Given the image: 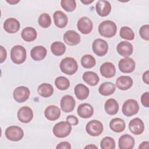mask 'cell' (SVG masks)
Listing matches in <instances>:
<instances>
[{
  "label": "cell",
  "mask_w": 149,
  "mask_h": 149,
  "mask_svg": "<svg viewBox=\"0 0 149 149\" xmlns=\"http://www.w3.org/2000/svg\"><path fill=\"white\" fill-rule=\"evenodd\" d=\"M60 105L61 109L63 112L66 113L70 112L73 111L75 107V100L72 95H65L62 98L60 102Z\"/></svg>",
  "instance_id": "cell-13"
},
{
  "label": "cell",
  "mask_w": 149,
  "mask_h": 149,
  "mask_svg": "<svg viewBox=\"0 0 149 149\" xmlns=\"http://www.w3.org/2000/svg\"><path fill=\"white\" fill-rule=\"evenodd\" d=\"M55 85L58 89L65 90L69 87L70 81L64 76H59L55 80Z\"/></svg>",
  "instance_id": "cell-35"
},
{
  "label": "cell",
  "mask_w": 149,
  "mask_h": 149,
  "mask_svg": "<svg viewBox=\"0 0 149 149\" xmlns=\"http://www.w3.org/2000/svg\"><path fill=\"white\" fill-rule=\"evenodd\" d=\"M72 131V125L66 122L62 121L57 123L53 127L54 134L58 138H63L70 134Z\"/></svg>",
  "instance_id": "cell-3"
},
{
  "label": "cell",
  "mask_w": 149,
  "mask_h": 149,
  "mask_svg": "<svg viewBox=\"0 0 149 149\" xmlns=\"http://www.w3.org/2000/svg\"><path fill=\"white\" fill-rule=\"evenodd\" d=\"M148 75H149V71L147 70L143 74V81L146 84H149V77H148Z\"/></svg>",
  "instance_id": "cell-45"
},
{
  "label": "cell",
  "mask_w": 149,
  "mask_h": 149,
  "mask_svg": "<svg viewBox=\"0 0 149 149\" xmlns=\"http://www.w3.org/2000/svg\"><path fill=\"white\" fill-rule=\"evenodd\" d=\"M92 49L97 55L102 56L108 52V44L106 41L101 38H97L92 44Z\"/></svg>",
  "instance_id": "cell-8"
},
{
  "label": "cell",
  "mask_w": 149,
  "mask_h": 149,
  "mask_svg": "<svg viewBox=\"0 0 149 149\" xmlns=\"http://www.w3.org/2000/svg\"><path fill=\"white\" fill-rule=\"evenodd\" d=\"M96 12L100 16H108L111 10V5L109 2L107 1L101 0L98 1L95 6Z\"/></svg>",
  "instance_id": "cell-15"
},
{
  "label": "cell",
  "mask_w": 149,
  "mask_h": 149,
  "mask_svg": "<svg viewBox=\"0 0 149 149\" xmlns=\"http://www.w3.org/2000/svg\"><path fill=\"white\" fill-rule=\"evenodd\" d=\"M56 149H69L71 148L70 144L68 141H62L59 143L56 147Z\"/></svg>",
  "instance_id": "cell-43"
},
{
  "label": "cell",
  "mask_w": 149,
  "mask_h": 149,
  "mask_svg": "<svg viewBox=\"0 0 149 149\" xmlns=\"http://www.w3.org/2000/svg\"><path fill=\"white\" fill-rule=\"evenodd\" d=\"M81 3H84V5H88L91 3H92L93 2H94V0L93 1H81Z\"/></svg>",
  "instance_id": "cell-49"
},
{
  "label": "cell",
  "mask_w": 149,
  "mask_h": 149,
  "mask_svg": "<svg viewBox=\"0 0 149 149\" xmlns=\"http://www.w3.org/2000/svg\"><path fill=\"white\" fill-rule=\"evenodd\" d=\"M149 26L148 24H145L142 26L139 30V34L142 39L148 41L149 40Z\"/></svg>",
  "instance_id": "cell-40"
},
{
  "label": "cell",
  "mask_w": 149,
  "mask_h": 149,
  "mask_svg": "<svg viewBox=\"0 0 149 149\" xmlns=\"http://www.w3.org/2000/svg\"><path fill=\"white\" fill-rule=\"evenodd\" d=\"M6 137L12 141L20 140L24 136L23 129L17 126H10L5 130Z\"/></svg>",
  "instance_id": "cell-6"
},
{
  "label": "cell",
  "mask_w": 149,
  "mask_h": 149,
  "mask_svg": "<svg viewBox=\"0 0 149 149\" xmlns=\"http://www.w3.org/2000/svg\"><path fill=\"white\" fill-rule=\"evenodd\" d=\"M116 88L114 84L111 82L107 81L101 84L98 88V91L100 94L108 96L112 94L115 91Z\"/></svg>",
  "instance_id": "cell-31"
},
{
  "label": "cell",
  "mask_w": 149,
  "mask_h": 149,
  "mask_svg": "<svg viewBox=\"0 0 149 149\" xmlns=\"http://www.w3.org/2000/svg\"><path fill=\"white\" fill-rule=\"evenodd\" d=\"M141 102L145 107H149V93L148 91L143 93L141 97Z\"/></svg>",
  "instance_id": "cell-41"
},
{
  "label": "cell",
  "mask_w": 149,
  "mask_h": 149,
  "mask_svg": "<svg viewBox=\"0 0 149 149\" xmlns=\"http://www.w3.org/2000/svg\"><path fill=\"white\" fill-rule=\"evenodd\" d=\"M104 127L102 123L98 120L89 121L86 126L87 133L91 136H98L103 132Z\"/></svg>",
  "instance_id": "cell-7"
},
{
  "label": "cell",
  "mask_w": 149,
  "mask_h": 149,
  "mask_svg": "<svg viewBox=\"0 0 149 149\" xmlns=\"http://www.w3.org/2000/svg\"><path fill=\"white\" fill-rule=\"evenodd\" d=\"M6 2H8V3H10V4H11V5H16V4H17V3H19V2H20V1L19 0H16V1H15V0H10V1H6Z\"/></svg>",
  "instance_id": "cell-47"
},
{
  "label": "cell",
  "mask_w": 149,
  "mask_h": 149,
  "mask_svg": "<svg viewBox=\"0 0 149 149\" xmlns=\"http://www.w3.org/2000/svg\"><path fill=\"white\" fill-rule=\"evenodd\" d=\"M11 60L14 63L21 64L26 59V50L22 45H16L12 47L10 51Z\"/></svg>",
  "instance_id": "cell-4"
},
{
  "label": "cell",
  "mask_w": 149,
  "mask_h": 149,
  "mask_svg": "<svg viewBox=\"0 0 149 149\" xmlns=\"http://www.w3.org/2000/svg\"><path fill=\"white\" fill-rule=\"evenodd\" d=\"M38 23L42 28L49 27L51 24V19L50 16L46 13H42L38 17Z\"/></svg>",
  "instance_id": "cell-38"
},
{
  "label": "cell",
  "mask_w": 149,
  "mask_h": 149,
  "mask_svg": "<svg viewBox=\"0 0 149 149\" xmlns=\"http://www.w3.org/2000/svg\"><path fill=\"white\" fill-rule=\"evenodd\" d=\"M100 146L102 149H114L115 148V141L111 137H105L101 141Z\"/></svg>",
  "instance_id": "cell-37"
},
{
  "label": "cell",
  "mask_w": 149,
  "mask_h": 149,
  "mask_svg": "<svg viewBox=\"0 0 149 149\" xmlns=\"http://www.w3.org/2000/svg\"><path fill=\"white\" fill-rule=\"evenodd\" d=\"M30 94V90L27 87L19 86L14 90L13 93V97L16 102L22 103L28 100Z\"/></svg>",
  "instance_id": "cell-9"
},
{
  "label": "cell",
  "mask_w": 149,
  "mask_h": 149,
  "mask_svg": "<svg viewBox=\"0 0 149 149\" xmlns=\"http://www.w3.org/2000/svg\"><path fill=\"white\" fill-rule=\"evenodd\" d=\"M100 70L101 75L105 78L113 77L116 73L115 65L109 62L102 63L100 66Z\"/></svg>",
  "instance_id": "cell-19"
},
{
  "label": "cell",
  "mask_w": 149,
  "mask_h": 149,
  "mask_svg": "<svg viewBox=\"0 0 149 149\" xmlns=\"http://www.w3.org/2000/svg\"><path fill=\"white\" fill-rule=\"evenodd\" d=\"M77 27L78 30L83 34H89L93 30V24L92 21L87 17H82L77 22Z\"/></svg>",
  "instance_id": "cell-12"
},
{
  "label": "cell",
  "mask_w": 149,
  "mask_h": 149,
  "mask_svg": "<svg viewBox=\"0 0 149 149\" xmlns=\"http://www.w3.org/2000/svg\"><path fill=\"white\" fill-rule=\"evenodd\" d=\"M66 121L69 122L71 125L75 126L79 123V120L74 115H69L66 117Z\"/></svg>",
  "instance_id": "cell-42"
},
{
  "label": "cell",
  "mask_w": 149,
  "mask_h": 149,
  "mask_svg": "<svg viewBox=\"0 0 149 149\" xmlns=\"http://www.w3.org/2000/svg\"><path fill=\"white\" fill-rule=\"evenodd\" d=\"M81 63L83 68L89 69L95 65L96 61L95 58L90 54H86L81 58Z\"/></svg>",
  "instance_id": "cell-34"
},
{
  "label": "cell",
  "mask_w": 149,
  "mask_h": 149,
  "mask_svg": "<svg viewBox=\"0 0 149 149\" xmlns=\"http://www.w3.org/2000/svg\"><path fill=\"white\" fill-rule=\"evenodd\" d=\"M53 18L55 26L59 28H63L68 24V16L65 13L61 10L55 12L53 15Z\"/></svg>",
  "instance_id": "cell-23"
},
{
  "label": "cell",
  "mask_w": 149,
  "mask_h": 149,
  "mask_svg": "<svg viewBox=\"0 0 149 149\" xmlns=\"http://www.w3.org/2000/svg\"><path fill=\"white\" fill-rule=\"evenodd\" d=\"M62 8L67 12H72L76 8V2L74 0H62L61 1Z\"/></svg>",
  "instance_id": "cell-39"
},
{
  "label": "cell",
  "mask_w": 149,
  "mask_h": 149,
  "mask_svg": "<svg viewBox=\"0 0 149 149\" xmlns=\"http://www.w3.org/2000/svg\"><path fill=\"white\" fill-rule=\"evenodd\" d=\"M44 115L48 120L51 121L55 120L60 117L61 110L56 105H49L46 108L44 111Z\"/></svg>",
  "instance_id": "cell-22"
},
{
  "label": "cell",
  "mask_w": 149,
  "mask_h": 149,
  "mask_svg": "<svg viewBox=\"0 0 149 149\" xmlns=\"http://www.w3.org/2000/svg\"><path fill=\"white\" fill-rule=\"evenodd\" d=\"M65 45L60 41L54 42L51 45V50L52 53L55 56L62 55L66 51Z\"/></svg>",
  "instance_id": "cell-33"
},
{
  "label": "cell",
  "mask_w": 149,
  "mask_h": 149,
  "mask_svg": "<svg viewBox=\"0 0 149 149\" xmlns=\"http://www.w3.org/2000/svg\"><path fill=\"white\" fill-rule=\"evenodd\" d=\"M118 67L120 72L129 73L134 71L136 67V63L132 58L125 57L119 61Z\"/></svg>",
  "instance_id": "cell-10"
},
{
  "label": "cell",
  "mask_w": 149,
  "mask_h": 149,
  "mask_svg": "<svg viewBox=\"0 0 149 149\" xmlns=\"http://www.w3.org/2000/svg\"><path fill=\"white\" fill-rule=\"evenodd\" d=\"M82 78L84 82L91 86H96L100 81L98 74L93 71H87L84 72L82 76Z\"/></svg>",
  "instance_id": "cell-27"
},
{
  "label": "cell",
  "mask_w": 149,
  "mask_h": 149,
  "mask_svg": "<svg viewBox=\"0 0 149 149\" xmlns=\"http://www.w3.org/2000/svg\"><path fill=\"white\" fill-rule=\"evenodd\" d=\"M149 147V143L148 141H143L142 142L139 147V148H148Z\"/></svg>",
  "instance_id": "cell-46"
},
{
  "label": "cell",
  "mask_w": 149,
  "mask_h": 149,
  "mask_svg": "<svg viewBox=\"0 0 149 149\" xmlns=\"http://www.w3.org/2000/svg\"><path fill=\"white\" fill-rule=\"evenodd\" d=\"M61 70L66 74L72 75L75 73L78 69L77 61L72 57L63 58L59 65Z\"/></svg>",
  "instance_id": "cell-2"
},
{
  "label": "cell",
  "mask_w": 149,
  "mask_h": 149,
  "mask_svg": "<svg viewBox=\"0 0 149 149\" xmlns=\"http://www.w3.org/2000/svg\"><path fill=\"white\" fill-rule=\"evenodd\" d=\"M126 124L125 121L119 118L112 119L109 122V127L114 132L120 133L125 129Z\"/></svg>",
  "instance_id": "cell-29"
},
{
  "label": "cell",
  "mask_w": 149,
  "mask_h": 149,
  "mask_svg": "<svg viewBox=\"0 0 149 149\" xmlns=\"http://www.w3.org/2000/svg\"><path fill=\"white\" fill-rule=\"evenodd\" d=\"M116 50L119 55L124 57H128L133 53L132 44L127 41H123L119 42L116 47Z\"/></svg>",
  "instance_id": "cell-16"
},
{
  "label": "cell",
  "mask_w": 149,
  "mask_h": 149,
  "mask_svg": "<svg viewBox=\"0 0 149 149\" xmlns=\"http://www.w3.org/2000/svg\"><path fill=\"white\" fill-rule=\"evenodd\" d=\"M37 91L41 97L47 98L51 96L54 93V88L50 84L42 83L38 86Z\"/></svg>",
  "instance_id": "cell-32"
},
{
  "label": "cell",
  "mask_w": 149,
  "mask_h": 149,
  "mask_svg": "<svg viewBox=\"0 0 149 149\" xmlns=\"http://www.w3.org/2000/svg\"><path fill=\"white\" fill-rule=\"evenodd\" d=\"M133 80L129 76H121L116 81V87L121 90H127L133 85Z\"/></svg>",
  "instance_id": "cell-25"
},
{
  "label": "cell",
  "mask_w": 149,
  "mask_h": 149,
  "mask_svg": "<svg viewBox=\"0 0 149 149\" xmlns=\"http://www.w3.org/2000/svg\"><path fill=\"white\" fill-rule=\"evenodd\" d=\"M77 111L79 116L84 119L91 117L94 113L93 107L90 104L87 103H83L79 105Z\"/></svg>",
  "instance_id": "cell-21"
},
{
  "label": "cell",
  "mask_w": 149,
  "mask_h": 149,
  "mask_svg": "<svg viewBox=\"0 0 149 149\" xmlns=\"http://www.w3.org/2000/svg\"><path fill=\"white\" fill-rule=\"evenodd\" d=\"M139 110V105L134 99H129L125 101L122 105V111L126 116H132L136 115Z\"/></svg>",
  "instance_id": "cell-5"
},
{
  "label": "cell",
  "mask_w": 149,
  "mask_h": 149,
  "mask_svg": "<svg viewBox=\"0 0 149 149\" xmlns=\"http://www.w3.org/2000/svg\"><path fill=\"white\" fill-rule=\"evenodd\" d=\"M74 91L76 97L80 100L86 99L90 93L88 88L81 83L77 84L74 87Z\"/></svg>",
  "instance_id": "cell-28"
},
{
  "label": "cell",
  "mask_w": 149,
  "mask_h": 149,
  "mask_svg": "<svg viewBox=\"0 0 149 149\" xmlns=\"http://www.w3.org/2000/svg\"><path fill=\"white\" fill-rule=\"evenodd\" d=\"M118 146L120 149H132L134 146V139L129 134H123L119 139Z\"/></svg>",
  "instance_id": "cell-20"
},
{
  "label": "cell",
  "mask_w": 149,
  "mask_h": 149,
  "mask_svg": "<svg viewBox=\"0 0 149 149\" xmlns=\"http://www.w3.org/2000/svg\"><path fill=\"white\" fill-rule=\"evenodd\" d=\"M17 116L21 122L24 123H29L33 118V110L29 107H22L18 110Z\"/></svg>",
  "instance_id": "cell-11"
},
{
  "label": "cell",
  "mask_w": 149,
  "mask_h": 149,
  "mask_svg": "<svg viewBox=\"0 0 149 149\" xmlns=\"http://www.w3.org/2000/svg\"><path fill=\"white\" fill-rule=\"evenodd\" d=\"M97 148V147L96 146L93 145V144H90V145H88V146H87L84 147V148Z\"/></svg>",
  "instance_id": "cell-48"
},
{
  "label": "cell",
  "mask_w": 149,
  "mask_h": 149,
  "mask_svg": "<svg viewBox=\"0 0 149 149\" xmlns=\"http://www.w3.org/2000/svg\"><path fill=\"white\" fill-rule=\"evenodd\" d=\"M1 48V59H0V63H2L3 62L6 58V56H7V53H6V49L3 48V46L1 45L0 46Z\"/></svg>",
  "instance_id": "cell-44"
},
{
  "label": "cell",
  "mask_w": 149,
  "mask_h": 149,
  "mask_svg": "<svg viewBox=\"0 0 149 149\" xmlns=\"http://www.w3.org/2000/svg\"><path fill=\"white\" fill-rule=\"evenodd\" d=\"M63 40L68 45H76L80 42V36L74 30H68L63 34Z\"/></svg>",
  "instance_id": "cell-18"
},
{
  "label": "cell",
  "mask_w": 149,
  "mask_h": 149,
  "mask_svg": "<svg viewBox=\"0 0 149 149\" xmlns=\"http://www.w3.org/2000/svg\"><path fill=\"white\" fill-rule=\"evenodd\" d=\"M104 109L108 115H114L116 114L119 111V104L115 99L109 98L105 101Z\"/></svg>",
  "instance_id": "cell-26"
},
{
  "label": "cell",
  "mask_w": 149,
  "mask_h": 149,
  "mask_svg": "<svg viewBox=\"0 0 149 149\" xmlns=\"http://www.w3.org/2000/svg\"><path fill=\"white\" fill-rule=\"evenodd\" d=\"M119 35L121 38L127 40H133L134 38L133 31L127 26H123L120 29Z\"/></svg>",
  "instance_id": "cell-36"
},
{
  "label": "cell",
  "mask_w": 149,
  "mask_h": 149,
  "mask_svg": "<svg viewBox=\"0 0 149 149\" xmlns=\"http://www.w3.org/2000/svg\"><path fill=\"white\" fill-rule=\"evenodd\" d=\"M47 49L41 45L36 46L33 47L30 52L31 58L36 61H40L45 58L47 56Z\"/></svg>",
  "instance_id": "cell-24"
},
{
  "label": "cell",
  "mask_w": 149,
  "mask_h": 149,
  "mask_svg": "<svg viewBox=\"0 0 149 149\" xmlns=\"http://www.w3.org/2000/svg\"><path fill=\"white\" fill-rule=\"evenodd\" d=\"M20 23L15 18L7 19L3 23V29L8 33H15L20 29Z\"/></svg>",
  "instance_id": "cell-17"
},
{
  "label": "cell",
  "mask_w": 149,
  "mask_h": 149,
  "mask_svg": "<svg viewBox=\"0 0 149 149\" xmlns=\"http://www.w3.org/2000/svg\"><path fill=\"white\" fill-rule=\"evenodd\" d=\"M37 33L34 28L27 27L22 30L21 32L22 38L27 42L33 41L36 39Z\"/></svg>",
  "instance_id": "cell-30"
},
{
  "label": "cell",
  "mask_w": 149,
  "mask_h": 149,
  "mask_svg": "<svg viewBox=\"0 0 149 149\" xmlns=\"http://www.w3.org/2000/svg\"><path fill=\"white\" fill-rule=\"evenodd\" d=\"M117 31L116 24L111 20H105L98 26V32L100 34L105 38L113 37Z\"/></svg>",
  "instance_id": "cell-1"
},
{
  "label": "cell",
  "mask_w": 149,
  "mask_h": 149,
  "mask_svg": "<svg viewBox=\"0 0 149 149\" xmlns=\"http://www.w3.org/2000/svg\"><path fill=\"white\" fill-rule=\"evenodd\" d=\"M129 129L133 134L140 135L143 133L144 130V125L141 119L136 118L130 121Z\"/></svg>",
  "instance_id": "cell-14"
}]
</instances>
